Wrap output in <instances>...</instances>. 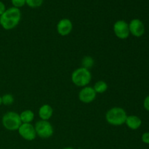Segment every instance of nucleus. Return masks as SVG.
I'll return each instance as SVG.
<instances>
[{"mask_svg": "<svg viewBox=\"0 0 149 149\" xmlns=\"http://www.w3.org/2000/svg\"><path fill=\"white\" fill-rule=\"evenodd\" d=\"M21 19L20 9L12 7L0 16V25L4 30H12L19 24Z\"/></svg>", "mask_w": 149, "mask_h": 149, "instance_id": "f257e3e1", "label": "nucleus"}, {"mask_svg": "<svg viewBox=\"0 0 149 149\" xmlns=\"http://www.w3.org/2000/svg\"><path fill=\"white\" fill-rule=\"evenodd\" d=\"M127 117V115L125 110L120 107L111 108L106 113V122L113 126H120L125 124Z\"/></svg>", "mask_w": 149, "mask_h": 149, "instance_id": "f03ea898", "label": "nucleus"}, {"mask_svg": "<svg viewBox=\"0 0 149 149\" xmlns=\"http://www.w3.org/2000/svg\"><path fill=\"white\" fill-rule=\"evenodd\" d=\"M92 79L90 71L83 67L77 68L71 74V81L77 87H84L90 84Z\"/></svg>", "mask_w": 149, "mask_h": 149, "instance_id": "7ed1b4c3", "label": "nucleus"}, {"mask_svg": "<svg viewBox=\"0 0 149 149\" xmlns=\"http://www.w3.org/2000/svg\"><path fill=\"white\" fill-rule=\"evenodd\" d=\"M1 123L7 130L15 131L20 127L22 122L20 120V114L14 111H9L3 115Z\"/></svg>", "mask_w": 149, "mask_h": 149, "instance_id": "20e7f679", "label": "nucleus"}, {"mask_svg": "<svg viewBox=\"0 0 149 149\" xmlns=\"http://www.w3.org/2000/svg\"><path fill=\"white\" fill-rule=\"evenodd\" d=\"M36 135L43 139L49 138L53 135V127L48 121L39 120L36 122L34 125Z\"/></svg>", "mask_w": 149, "mask_h": 149, "instance_id": "39448f33", "label": "nucleus"}, {"mask_svg": "<svg viewBox=\"0 0 149 149\" xmlns=\"http://www.w3.org/2000/svg\"><path fill=\"white\" fill-rule=\"evenodd\" d=\"M113 30L115 36L120 39H126L130 34L129 24L123 20H119L115 22L113 26Z\"/></svg>", "mask_w": 149, "mask_h": 149, "instance_id": "423d86ee", "label": "nucleus"}, {"mask_svg": "<svg viewBox=\"0 0 149 149\" xmlns=\"http://www.w3.org/2000/svg\"><path fill=\"white\" fill-rule=\"evenodd\" d=\"M18 133L24 140L31 141L36 138V132L31 123H22L17 130Z\"/></svg>", "mask_w": 149, "mask_h": 149, "instance_id": "0eeeda50", "label": "nucleus"}, {"mask_svg": "<svg viewBox=\"0 0 149 149\" xmlns=\"http://www.w3.org/2000/svg\"><path fill=\"white\" fill-rule=\"evenodd\" d=\"M97 93L94 90L93 87L90 86H86L82 87L79 93V99L84 103H90L94 101Z\"/></svg>", "mask_w": 149, "mask_h": 149, "instance_id": "6e6552de", "label": "nucleus"}, {"mask_svg": "<svg viewBox=\"0 0 149 149\" xmlns=\"http://www.w3.org/2000/svg\"><path fill=\"white\" fill-rule=\"evenodd\" d=\"M130 33L135 37H141L145 33V26L140 19H132L129 23Z\"/></svg>", "mask_w": 149, "mask_h": 149, "instance_id": "1a4fd4ad", "label": "nucleus"}, {"mask_svg": "<svg viewBox=\"0 0 149 149\" xmlns=\"http://www.w3.org/2000/svg\"><path fill=\"white\" fill-rule=\"evenodd\" d=\"M56 29L57 31L61 36H66L72 31L73 23L68 18H63L58 21Z\"/></svg>", "mask_w": 149, "mask_h": 149, "instance_id": "9d476101", "label": "nucleus"}, {"mask_svg": "<svg viewBox=\"0 0 149 149\" xmlns=\"http://www.w3.org/2000/svg\"><path fill=\"white\" fill-rule=\"evenodd\" d=\"M39 116L40 117L41 120L48 121L52 116L53 113V109L52 106L49 104H44L39 108Z\"/></svg>", "mask_w": 149, "mask_h": 149, "instance_id": "9b49d317", "label": "nucleus"}, {"mask_svg": "<svg viewBox=\"0 0 149 149\" xmlns=\"http://www.w3.org/2000/svg\"><path fill=\"white\" fill-rule=\"evenodd\" d=\"M125 124L130 130H136L139 129L140 127L141 126L142 121L138 116H135V115H131V116H127Z\"/></svg>", "mask_w": 149, "mask_h": 149, "instance_id": "f8f14e48", "label": "nucleus"}, {"mask_svg": "<svg viewBox=\"0 0 149 149\" xmlns=\"http://www.w3.org/2000/svg\"><path fill=\"white\" fill-rule=\"evenodd\" d=\"M20 118L22 123H31L34 119V113L31 110H24L20 113Z\"/></svg>", "mask_w": 149, "mask_h": 149, "instance_id": "ddd939ff", "label": "nucleus"}, {"mask_svg": "<svg viewBox=\"0 0 149 149\" xmlns=\"http://www.w3.org/2000/svg\"><path fill=\"white\" fill-rule=\"evenodd\" d=\"M93 89L97 94H102V93H104L105 92L107 91L108 84L105 81L100 80L95 84Z\"/></svg>", "mask_w": 149, "mask_h": 149, "instance_id": "4468645a", "label": "nucleus"}, {"mask_svg": "<svg viewBox=\"0 0 149 149\" xmlns=\"http://www.w3.org/2000/svg\"><path fill=\"white\" fill-rule=\"evenodd\" d=\"M94 65L95 60L93 59V57L87 55V56H84L81 60V67L83 68L90 70V68H93Z\"/></svg>", "mask_w": 149, "mask_h": 149, "instance_id": "2eb2a0df", "label": "nucleus"}, {"mask_svg": "<svg viewBox=\"0 0 149 149\" xmlns=\"http://www.w3.org/2000/svg\"><path fill=\"white\" fill-rule=\"evenodd\" d=\"M15 101V98L13 95L11 94H5L1 97V102L2 104L5 106H10L13 104Z\"/></svg>", "mask_w": 149, "mask_h": 149, "instance_id": "dca6fc26", "label": "nucleus"}, {"mask_svg": "<svg viewBox=\"0 0 149 149\" xmlns=\"http://www.w3.org/2000/svg\"><path fill=\"white\" fill-rule=\"evenodd\" d=\"M44 0H26V4L31 8H36L43 4Z\"/></svg>", "mask_w": 149, "mask_h": 149, "instance_id": "f3484780", "label": "nucleus"}, {"mask_svg": "<svg viewBox=\"0 0 149 149\" xmlns=\"http://www.w3.org/2000/svg\"><path fill=\"white\" fill-rule=\"evenodd\" d=\"M12 4L16 8H20L26 4V0H11Z\"/></svg>", "mask_w": 149, "mask_h": 149, "instance_id": "a211bd4d", "label": "nucleus"}, {"mask_svg": "<svg viewBox=\"0 0 149 149\" xmlns=\"http://www.w3.org/2000/svg\"><path fill=\"white\" fill-rule=\"evenodd\" d=\"M141 140L146 144H149V132H145L142 135Z\"/></svg>", "mask_w": 149, "mask_h": 149, "instance_id": "6ab92c4d", "label": "nucleus"}, {"mask_svg": "<svg viewBox=\"0 0 149 149\" xmlns=\"http://www.w3.org/2000/svg\"><path fill=\"white\" fill-rule=\"evenodd\" d=\"M143 106H144V109H145L146 110L149 111V95L147 96V97L145 98V100H144Z\"/></svg>", "mask_w": 149, "mask_h": 149, "instance_id": "aec40b11", "label": "nucleus"}, {"mask_svg": "<svg viewBox=\"0 0 149 149\" xmlns=\"http://www.w3.org/2000/svg\"><path fill=\"white\" fill-rule=\"evenodd\" d=\"M6 10H7V9H6L5 4H4L2 1H0V16L5 12Z\"/></svg>", "mask_w": 149, "mask_h": 149, "instance_id": "412c9836", "label": "nucleus"}, {"mask_svg": "<svg viewBox=\"0 0 149 149\" xmlns=\"http://www.w3.org/2000/svg\"><path fill=\"white\" fill-rule=\"evenodd\" d=\"M1 104H2V102H1V97L0 96V106H1Z\"/></svg>", "mask_w": 149, "mask_h": 149, "instance_id": "4be33fe9", "label": "nucleus"}, {"mask_svg": "<svg viewBox=\"0 0 149 149\" xmlns=\"http://www.w3.org/2000/svg\"><path fill=\"white\" fill-rule=\"evenodd\" d=\"M63 149H74V148H71V147H67V148H63Z\"/></svg>", "mask_w": 149, "mask_h": 149, "instance_id": "5701e85b", "label": "nucleus"}]
</instances>
